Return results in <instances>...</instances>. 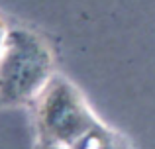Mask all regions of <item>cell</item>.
<instances>
[{
	"label": "cell",
	"instance_id": "obj_1",
	"mask_svg": "<svg viewBox=\"0 0 155 149\" xmlns=\"http://www.w3.org/2000/svg\"><path fill=\"white\" fill-rule=\"evenodd\" d=\"M53 59L35 34L14 30L0 53V102L24 104L45 92L51 83Z\"/></svg>",
	"mask_w": 155,
	"mask_h": 149
},
{
	"label": "cell",
	"instance_id": "obj_2",
	"mask_svg": "<svg viewBox=\"0 0 155 149\" xmlns=\"http://www.w3.org/2000/svg\"><path fill=\"white\" fill-rule=\"evenodd\" d=\"M38 124L47 143L75 147L96 130V122L71 83L53 79L39 98Z\"/></svg>",
	"mask_w": 155,
	"mask_h": 149
},
{
	"label": "cell",
	"instance_id": "obj_3",
	"mask_svg": "<svg viewBox=\"0 0 155 149\" xmlns=\"http://www.w3.org/2000/svg\"><path fill=\"white\" fill-rule=\"evenodd\" d=\"M6 39H8V31H6V28H4V24L0 22V53H2L4 45H6Z\"/></svg>",
	"mask_w": 155,
	"mask_h": 149
},
{
	"label": "cell",
	"instance_id": "obj_4",
	"mask_svg": "<svg viewBox=\"0 0 155 149\" xmlns=\"http://www.w3.org/2000/svg\"><path fill=\"white\" fill-rule=\"evenodd\" d=\"M45 149H69V147H65V145H57V143H47Z\"/></svg>",
	"mask_w": 155,
	"mask_h": 149
}]
</instances>
